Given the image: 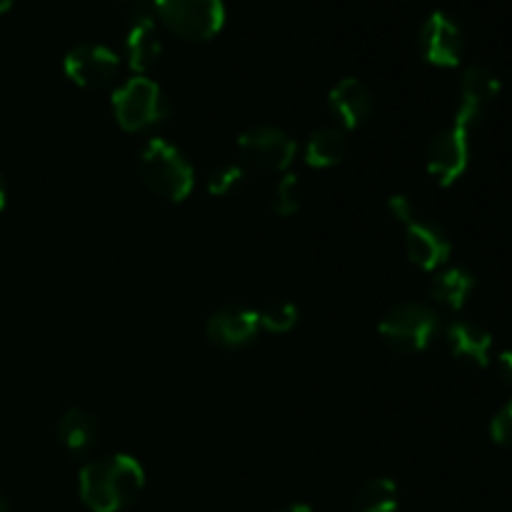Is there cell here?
<instances>
[{
  "label": "cell",
  "mask_w": 512,
  "mask_h": 512,
  "mask_svg": "<svg viewBox=\"0 0 512 512\" xmlns=\"http://www.w3.org/2000/svg\"><path fill=\"white\" fill-rule=\"evenodd\" d=\"M80 498L93 512H120L138 500L145 488V470L130 455L93 460L80 470Z\"/></svg>",
  "instance_id": "obj_1"
},
{
  "label": "cell",
  "mask_w": 512,
  "mask_h": 512,
  "mask_svg": "<svg viewBox=\"0 0 512 512\" xmlns=\"http://www.w3.org/2000/svg\"><path fill=\"white\" fill-rule=\"evenodd\" d=\"M138 170L150 193L168 203H183L195 185L193 165L165 138H150L138 158Z\"/></svg>",
  "instance_id": "obj_2"
},
{
  "label": "cell",
  "mask_w": 512,
  "mask_h": 512,
  "mask_svg": "<svg viewBox=\"0 0 512 512\" xmlns=\"http://www.w3.org/2000/svg\"><path fill=\"white\" fill-rule=\"evenodd\" d=\"M378 333L395 353H423L440 333V318L430 305L400 303L383 315Z\"/></svg>",
  "instance_id": "obj_3"
},
{
  "label": "cell",
  "mask_w": 512,
  "mask_h": 512,
  "mask_svg": "<svg viewBox=\"0 0 512 512\" xmlns=\"http://www.w3.org/2000/svg\"><path fill=\"white\" fill-rule=\"evenodd\" d=\"M113 113L120 128L140 133L163 123L170 113V103L155 80L135 75L113 93Z\"/></svg>",
  "instance_id": "obj_4"
},
{
  "label": "cell",
  "mask_w": 512,
  "mask_h": 512,
  "mask_svg": "<svg viewBox=\"0 0 512 512\" xmlns=\"http://www.w3.org/2000/svg\"><path fill=\"white\" fill-rule=\"evenodd\" d=\"M155 10L170 33L190 43L215 38L225 23L223 0H155Z\"/></svg>",
  "instance_id": "obj_5"
},
{
  "label": "cell",
  "mask_w": 512,
  "mask_h": 512,
  "mask_svg": "<svg viewBox=\"0 0 512 512\" xmlns=\"http://www.w3.org/2000/svg\"><path fill=\"white\" fill-rule=\"evenodd\" d=\"M473 128L453 120L448 130L435 135L428 145V155H425V165L435 183L443 188L458 183L465 175L470 165V150H473Z\"/></svg>",
  "instance_id": "obj_6"
},
{
  "label": "cell",
  "mask_w": 512,
  "mask_h": 512,
  "mask_svg": "<svg viewBox=\"0 0 512 512\" xmlns=\"http://www.w3.org/2000/svg\"><path fill=\"white\" fill-rule=\"evenodd\" d=\"M238 150L248 165L268 170V173H285L293 165L298 145L285 130L273 128V125H258V128L240 133Z\"/></svg>",
  "instance_id": "obj_7"
},
{
  "label": "cell",
  "mask_w": 512,
  "mask_h": 512,
  "mask_svg": "<svg viewBox=\"0 0 512 512\" xmlns=\"http://www.w3.org/2000/svg\"><path fill=\"white\" fill-rule=\"evenodd\" d=\"M63 70L68 80H73L80 88H103V85L113 83L118 75L120 58L108 45H75L65 55Z\"/></svg>",
  "instance_id": "obj_8"
},
{
  "label": "cell",
  "mask_w": 512,
  "mask_h": 512,
  "mask_svg": "<svg viewBox=\"0 0 512 512\" xmlns=\"http://www.w3.org/2000/svg\"><path fill=\"white\" fill-rule=\"evenodd\" d=\"M420 53L430 65L455 68L463 60L465 35L463 28L448 13H433L420 28Z\"/></svg>",
  "instance_id": "obj_9"
},
{
  "label": "cell",
  "mask_w": 512,
  "mask_h": 512,
  "mask_svg": "<svg viewBox=\"0 0 512 512\" xmlns=\"http://www.w3.org/2000/svg\"><path fill=\"white\" fill-rule=\"evenodd\" d=\"M260 333V315L243 305H228L210 315L205 335L213 345L225 350H238L253 343Z\"/></svg>",
  "instance_id": "obj_10"
},
{
  "label": "cell",
  "mask_w": 512,
  "mask_h": 512,
  "mask_svg": "<svg viewBox=\"0 0 512 512\" xmlns=\"http://www.w3.org/2000/svg\"><path fill=\"white\" fill-rule=\"evenodd\" d=\"M450 250L453 245L440 225L420 218L405 225V253L410 263L418 265L420 270H438L440 265L448 263Z\"/></svg>",
  "instance_id": "obj_11"
},
{
  "label": "cell",
  "mask_w": 512,
  "mask_h": 512,
  "mask_svg": "<svg viewBox=\"0 0 512 512\" xmlns=\"http://www.w3.org/2000/svg\"><path fill=\"white\" fill-rule=\"evenodd\" d=\"M328 108L340 130H358L373 113V95L363 80L343 78L328 93Z\"/></svg>",
  "instance_id": "obj_12"
},
{
  "label": "cell",
  "mask_w": 512,
  "mask_h": 512,
  "mask_svg": "<svg viewBox=\"0 0 512 512\" xmlns=\"http://www.w3.org/2000/svg\"><path fill=\"white\" fill-rule=\"evenodd\" d=\"M445 343H448L453 358L460 360V363H468L473 368H488L490 365L493 335L480 328V325L468 323V320H458V323L448 325Z\"/></svg>",
  "instance_id": "obj_13"
},
{
  "label": "cell",
  "mask_w": 512,
  "mask_h": 512,
  "mask_svg": "<svg viewBox=\"0 0 512 512\" xmlns=\"http://www.w3.org/2000/svg\"><path fill=\"white\" fill-rule=\"evenodd\" d=\"M125 50H128V65L138 75L148 73L155 63L160 60L163 45H160L158 25L150 15H138L130 23L128 38H125Z\"/></svg>",
  "instance_id": "obj_14"
},
{
  "label": "cell",
  "mask_w": 512,
  "mask_h": 512,
  "mask_svg": "<svg viewBox=\"0 0 512 512\" xmlns=\"http://www.w3.org/2000/svg\"><path fill=\"white\" fill-rule=\"evenodd\" d=\"M58 438L63 448L73 455L90 453L98 445L100 425L93 413L83 408L65 410L63 418L58 420Z\"/></svg>",
  "instance_id": "obj_15"
},
{
  "label": "cell",
  "mask_w": 512,
  "mask_h": 512,
  "mask_svg": "<svg viewBox=\"0 0 512 512\" xmlns=\"http://www.w3.org/2000/svg\"><path fill=\"white\" fill-rule=\"evenodd\" d=\"M475 290V275L465 268H448L430 283V298L450 310H463Z\"/></svg>",
  "instance_id": "obj_16"
},
{
  "label": "cell",
  "mask_w": 512,
  "mask_h": 512,
  "mask_svg": "<svg viewBox=\"0 0 512 512\" xmlns=\"http://www.w3.org/2000/svg\"><path fill=\"white\" fill-rule=\"evenodd\" d=\"M345 153H348L345 130L320 128L308 138V145H305V163L318 170L335 168V165L343 163Z\"/></svg>",
  "instance_id": "obj_17"
},
{
  "label": "cell",
  "mask_w": 512,
  "mask_h": 512,
  "mask_svg": "<svg viewBox=\"0 0 512 512\" xmlns=\"http://www.w3.org/2000/svg\"><path fill=\"white\" fill-rule=\"evenodd\" d=\"M500 95V78L485 65H470L463 73L460 83V103L470 108L485 110V105L493 103Z\"/></svg>",
  "instance_id": "obj_18"
},
{
  "label": "cell",
  "mask_w": 512,
  "mask_h": 512,
  "mask_svg": "<svg viewBox=\"0 0 512 512\" xmlns=\"http://www.w3.org/2000/svg\"><path fill=\"white\" fill-rule=\"evenodd\" d=\"M398 485L390 478H373L355 495L353 512H398Z\"/></svg>",
  "instance_id": "obj_19"
},
{
  "label": "cell",
  "mask_w": 512,
  "mask_h": 512,
  "mask_svg": "<svg viewBox=\"0 0 512 512\" xmlns=\"http://www.w3.org/2000/svg\"><path fill=\"white\" fill-rule=\"evenodd\" d=\"M303 180L295 173H283V178L278 180L273 193V210L280 215V218H290V215L298 213L303 208Z\"/></svg>",
  "instance_id": "obj_20"
},
{
  "label": "cell",
  "mask_w": 512,
  "mask_h": 512,
  "mask_svg": "<svg viewBox=\"0 0 512 512\" xmlns=\"http://www.w3.org/2000/svg\"><path fill=\"white\" fill-rule=\"evenodd\" d=\"M245 180H248V173H245L243 165H218V168L208 175V193L215 195V198H230V195L243 190Z\"/></svg>",
  "instance_id": "obj_21"
},
{
  "label": "cell",
  "mask_w": 512,
  "mask_h": 512,
  "mask_svg": "<svg viewBox=\"0 0 512 512\" xmlns=\"http://www.w3.org/2000/svg\"><path fill=\"white\" fill-rule=\"evenodd\" d=\"M260 315V328L268 330V333H290V330L298 325L300 310L295 303H285V300H278V303H270L268 308Z\"/></svg>",
  "instance_id": "obj_22"
},
{
  "label": "cell",
  "mask_w": 512,
  "mask_h": 512,
  "mask_svg": "<svg viewBox=\"0 0 512 512\" xmlns=\"http://www.w3.org/2000/svg\"><path fill=\"white\" fill-rule=\"evenodd\" d=\"M490 435L503 448H512V400L498 410V415L490 423Z\"/></svg>",
  "instance_id": "obj_23"
},
{
  "label": "cell",
  "mask_w": 512,
  "mask_h": 512,
  "mask_svg": "<svg viewBox=\"0 0 512 512\" xmlns=\"http://www.w3.org/2000/svg\"><path fill=\"white\" fill-rule=\"evenodd\" d=\"M388 210L398 223L408 225L418 218V210H415V203L405 193H395L388 198Z\"/></svg>",
  "instance_id": "obj_24"
},
{
  "label": "cell",
  "mask_w": 512,
  "mask_h": 512,
  "mask_svg": "<svg viewBox=\"0 0 512 512\" xmlns=\"http://www.w3.org/2000/svg\"><path fill=\"white\" fill-rule=\"evenodd\" d=\"M498 373L512 388V350H505V353L498 355Z\"/></svg>",
  "instance_id": "obj_25"
},
{
  "label": "cell",
  "mask_w": 512,
  "mask_h": 512,
  "mask_svg": "<svg viewBox=\"0 0 512 512\" xmlns=\"http://www.w3.org/2000/svg\"><path fill=\"white\" fill-rule=\"evenodd\" d=\"M280 512H313V508H310V505H303V503H295V505H285Z\"/></svg>",
  "instance_id": "obj_26"
},
{
  "label": "cell",
  "mask_w": 512,
  "mask_h": 512,
  "mask_svg": "<svg viewBox=\"0 0 512 512\" xmlns=\"http://www.w3.org/2000/svg\"><path fill=\"white\" fill-rule=\"evenodd\" d=\"M5 200H8V190H5V180L3 175H0V210L5 208Z\"/></svg>",
  "instance_id": "obj_27"
},
{
  "label": "cell",
  "mask_w": 512,
  "mask_h": 512,
  "mask_svg": "<svg viewBox=\"0 0 512 512\" xmlns=\"http://www.w3.org/2000/svg\"><path fill=\"white\" fill-rule=\"evenodd\" d=\"M13 3L15 0H0V13H3V10H8Z\"/></svg>",
  "instance_id": "obj_28"
},
{
  "label": "cell",
  "mask_w": 512,
  "mask_h": 512,
  "mask_svg": "<svg viewBox=\"0 0 512 512\" xmlns=\"http://www.w3.org/2000/svg\"><path fill=\"white\" fill-rule=\"evenodd\" d=\"M0 512H8V503H5L3 495H0Z\"/></svg>",
  "instance_id": "obj_29"
}]
</instances>
